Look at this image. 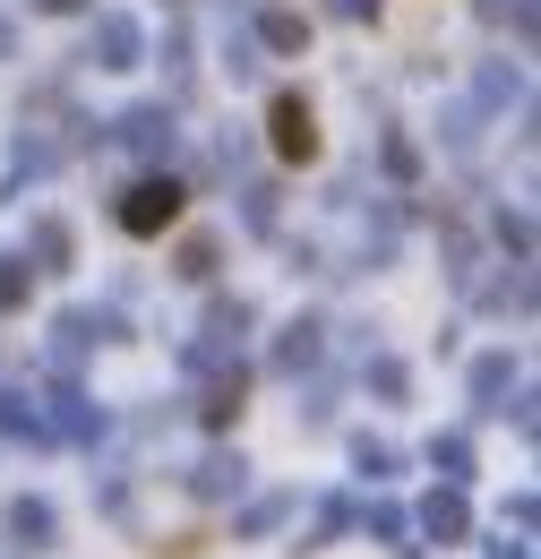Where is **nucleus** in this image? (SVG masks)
<instances>
[{
  "mask_svg": "<svg viewBox=\"0 0 541 559\" xmlns=\"http://www.w3.org/2000/svg\"><path fill=\"white\" fill-rule=\"evenodd\" d=\"M267 130H275V155H284V164H310V155H318V121H310L301 95H275Z\"/></svg>",
  "mask_w": 541,
  "mask_h": 559,
  "instance_id": "f03ea898",
  "label": "nucleus"
},
{
  "mask_svg": "<svg viewBox=\"0 0 541 559\" xmlns=\"http://www.w3.org/2000/svg\"><path fill=\"white\" fill-rule=\"evenodd\" d=\"M0 44H9V26H0Z\"/></svg>",
  "mask_w": 541,
  "mask_h": 559,
  "instance_id": "0eeeda50",
  "label": "nucleus"
},
{
  "mask_svg": "<svg viewBox=\"0 0 541 559\" xmlns=\"http://www.w3.org/2000/svg\"><path fill=\"white\" fill-rule=\"evenodd\" d=\"M121 130H130V146H172V121H164L155 104H146V112H130Z\"/></svg>",
  "mask_w": 541,
  "mask_h": 559,
  "instance_id": "20e7f679",
  "label": "nucleus"
},
{
  "mask_svg": "<svg viewBox=\"0 0 541 559\" xmlns=\"http://www.w3.org/2000/svg\"><path fill=\"white\" fill-rule=\"evenodd\" d=\"M267 44H275V52H292V44H301V17H292V9H275V17H267Z\"/></svg>",
  "mask_w": 541,
  "mask_h": 559,
  "instance_id": "39448f33",
  "label": "nucleus"
},
{
  "mask_svg": "<svg viewBox=\"0 0 541 559\" xmlns=\"http://www.w3.org/2000/svg\"><path fill=\"white\" fill-rule=\"evenodd\" d=\"M164 224H181V181H137L121 199V233H164Z\"/></svg>",
  "mask_w": 541,
  "mask_h": 559,
  "instance_id": "f257e3e1",
  "label": "nucleus"
},
{
  "mask_svg": "<svg viewBox=\"0 0 541 559\" xmlns=\"http://www.w3.org/2000/svg\"><path fill=\"white\" fill-rule=\"evenodd\" d=\"M44 9H77V0H44Z\"/></svg>",
  "mask_w": 541,
  "mask_h": 559,
  "instance_id": "423d86ee",
  "label": "nucleus"
},
{
  "mask_svg": "<svg viewBox=\"0 0 541 559\" xmlns=\"http://www.w3.org/2000/svg\"><path fill=\"white\" fill-rule=\"evenodd\" d=\"M95 44H104V70H130V61H137V26H130V17H104Z\"/></svg>",
  "mask_w": 541,
  "mask_h": 559,
  "instance_id": "7ed1b4c3",
  "label": "nucleus"
}]
</instances>
